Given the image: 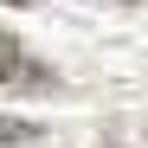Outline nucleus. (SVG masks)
I'll list each match as a JSON object with an SVG mask.
<instances>
[{
	"label": "nucleus",
	"mask_w": 148,
	"mask_h": 148,
	"mask_svg": "<svg viewBox=\"0 0 148 148\" xmlns=\"http://www.w3.org/2000/svg\"><path fill=\"white\" fill-rule=\"evenodd\" d=\"M19 64H26V52L13 45V32H0V84H13V77H19Z\"/></svg>",
	"instance_id": "nucleus-2"
},
{
	"label": "nucleus",
	"mask_w": 148,
	"mask_h": 148,
	"mask_svg": "<svg viewBox=\"0 0 148 148\" xmlns=\"http://www.w3.org/2000/svg\"><path fill=\"white\" fill-rule=\"evenodd\" d=\"M39 142V122H26V116H0V148H32Z\"/></svg>",
	"instance_id": "nucleus-1"
},
{
	"label": "nucleus",
	"mask_w": 148,
	"mask_h": 148,
	"mask_svg": "<svg viewBox=\"0 0 148 148\" xmlns=\"http://www.w3.org/2000/svg\"><path fill=\"white\" fill-rule=\"evenodd\" d=\"M122 7H135V0H122Z\"/></svg>",
	"instance_id": "nucleus-4"
},
{
	"label": "nucleus",
	"mask_w": 148,
	"mask_h": 148,
	"mask_svg": "<svg viewBox=\"0 0 148 148\" xmlns=\"http://www.w3.org/2000/svg\"><path fill=\"white\" fill-rule=\"evenodd\" d=\"M0 7H45V0H0Z\"/></svg>",
	"instance_id": "nucleus-3"
}]
</instances>
